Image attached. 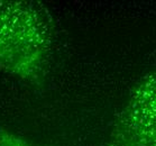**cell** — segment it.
Returning a JSON list of instances; mask_svg holds the SVG:
<instances>
[{
    "mask_svg": "<svg viewBox=\"0 0 156 146\" xmlns=\"http://www.w3.org/2000/svg\"><path fill=\"white\" fill-rule=\"evenodd\" d=\"M54 24L44 5L0 0V69L37 84L46 75L53 52Z\"/></svg>",
    "mask_w": 156,
    "mask_h": 146,
    "instance_id": "1",
    "label": "cell"
},
{
    "mask_svg": "<svg viewBox=\"0 0 156 146\" xmlns=\"http://www.w3.org/2000/svg\"><path fill=\"white\" fill-rule=\"evenodd\" d=\"M0 146H36L9 130L0 129Z\"/></svg>",
    "mask_w": 156,
    "mask_h": 146,
    "instance_id": "3",
    "label": "cell"
},
{
    "mask_svg": "<svg viewBox=\"0 0 156 146\" xmlns=\"http://www.w3.org/2000/svg\"><path fill=\"white\" fill-rule=\"evenodd\" d=\"M103 146H156V70L136 82Z\"/></svg>",
    "mask_w": 156,
    "mask_h": 146,
    "instance_id": "2",
    "label": "cell"
}]
</instances>
